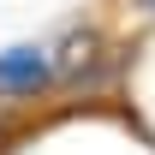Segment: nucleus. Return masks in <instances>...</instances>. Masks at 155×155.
Instances as JSON below:
<instances>
[{
	"label": "nucleus",
	"instance_id": "nucleus-1",
	"mask_svg": "<svg viewBox=\"0 0 155 155\" xmlns=\"http://www.w3.org/2000/svg\"><path fill=\"white\" fill-rule=\"evenodd\" d=\"M48 78H54V60L30 42L0 54V96H36V90H48Z\"/></svg>",
	"mask_w": 155,
	"mask_h": 155
},
{
	"label": "nucleus",
	"instance_id": "nucleus-2",
	"mask_svg": "<svg viewBox=\"0 0 155 155\" xmlns=\"http://www.w3.org/2000/svg\"><path fill=\"white\" fill-rule=\"evenodd\" d=\"M143 6H155V0H143Z\"/></svg>",
	"mask_w": 155,
	"mask_h": 155
}]
</instances>
